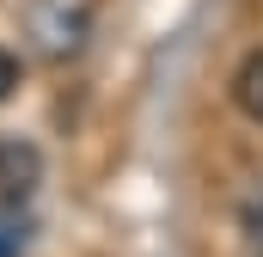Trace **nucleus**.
<instances>
[{
  "instance_id": "39448f33",
  "label": "nucleus",
  "mask_w": 263,
  "mask_h": 257,
  "mask_svg": "<svg viewBox=\"0 0 263 257\" xmlns=\"http://www.w3.org/2000/svg\"><path fill=\"white\" fill-rule=\"evenodd\" d=\"M12 92H18V56L0 49V98H12Z\"/></svg>"
},
{
  "instance_id": "f03ea898",
  "label": "nucleus",
  "mask_w": 263,
  "mask_h": 257,
  "mask_svg": "<svg viewBox=\"0 0 263 257\" xmlns=\"http://www.w3.org/2000/svg\"><path fill=\"white\" fill-rule=\"evenodd\" d=\"M233 104H239L251 123H263V49H251V56L239 62V74H233Z\"/></svg>"
},
{
  "instance_id": "f257e3e1",
  "label": "nucleus",
  "mask_w": 263,
  "mask_h": 257,
  "mask_svg": "<svg viewBox=\"0 0 263 257\" xmlns=\"http://www.w3.org/2000/svg\"><path fill=\"white\" fill-rule=\"evenodd\" d=\"M43 184V153L31 141H0V208H25Z\"/></svg>"
},
{
  "instance_id": "7ed1b4c3",
  "label": "nucleus",
  "mask_w": 263,
  "mask_h": 257,
  "mask_svg": "<svg viewBox=\"0 0 263 257\" xmlns=\"http://www.w3.org/2000/svg\"><path fill=\"white\" fill-rule=\"evenodd\" d=\"M25 239L31 227L18 221V208H0V257H25Z\"/></svg>"
},
{
  "instance_id": "20e7f679",
  "label": "nucleus",
  "mask_w": 263,
  "mask_h": 257,
  "mask_svg": "<svg viewBox=\"0 0 263 257\" xmlns=\"http://www.w3.org/2000/svg\"><path fill=\"white\" fill-rule=\"evenodd\" d=\"M239 227H245V245L263 257V190L245 196V208H239Z\"/></svg>"
}]
</instances>
